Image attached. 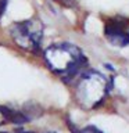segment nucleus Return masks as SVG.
<instances>
[{"label": "nucleus", "mask_w": 129, "mask_h": 133, "mask_svg": "<svg viewBox=\"0 0 129 133\" xmlns=\"http://www.w3.org/2000/svg\"><path fill=\"white\" fill-rule=\"evenodd\" d=\"M44 60L49 68L62 76H71L85 61L82 51L74 44H53L46 49Z\"/></svg>", "instance_id": "f257e3e1"}, {"label": "nucleus", "mask_w": 129, "mask_h": 133, "mask_svg": "<svg viewBox=\"0 0 129 133\" xmlns=\"http://www.w3.org/2000/svg\"><path fill=\"white\" fill-rule=\"evenodd\" d=\"M108 93V81L103 74L90 71L78 82L76 100L85 110H93L100 105Z\"/></svg>", "instance_id": "f03ea898"}, {"label": "nucleus", "mask_w": 129, "mask_h": 133, "mask_svg": "<svg viewBox=\"0 0 129 133\" xmlns=\"http://www.w3.org/2000/svg\"><path fill=\"white\" fill-rule=\"evenodd\" d=\"M10 35L18 47L27 51H36L43 37V25L37 19L20 21L10 26Z\"/></svg>", "instance_id": "7ed1b4c3"}, {"label": "nucleus", "mask_w": 129, "mask_h": 133, "mask_svg": "<svg viewBox=\"0 0 129 133\" xmlns=\"http://www.w3.org/2000/svg\"><path fill=\"white\" fill-rule=\"evenodd\" d=\"M106 36L112 44L119 47L129 44V31L121 21H111L106 25Z\"/></svg>", "instance_id": "20e7f679"}, {"label": "nucleus", "mask_w": 129, "mask_h": 133, "mask_svg": "<svg viewBox=\"0 0 129 133\" xmlns=\"http://www.w3.org/2000/svg\"><path fill=\"white\" fill-rule=\"evenodd\" d=\"M7 119H10V112L7 110H4V108L0 107V125L4 123Z\"/></svg>", "instance_id": "39448f33"}, {"label": "nucleus", "mask_w": 129, "mask_h": 133, "mask_svg": "<svg viewBox=\"0 0 129 133\" xmlns=\"http://www.w3.org/2000/svg\"><path fill=\"white\" fill-rule=\"evenodd\" d=\"M82 133H101L100 130H97L96 128H92V126H89V128H86L85 130H83Z\"/></svg>", "instance_id": "423d86ee"}, {"label": "nucleus", "mask_w": 129, "mask_h": 133, "mask_svg": "<svg viewBox=\"0 0 129 133\" xmlns=\"http://www.w3.org/2000/svg\"><path fill=\"white\" fill-rule=\"evenodd\" d=\"M7 4V0H0V15L4 12V7H6Z\"/></svg>", "instance_id": "0eeeda50"}, {"label": "nucleus", "mask_w": 129, "mask_h": 133, "mask_svg": "<svg viewBox=\"0 0 129 133\" xmlns=\"http://www.w3.org/2000/svg\"><path fill=\"white\" fill-rule=\"evenodd\" d=\"M20 133H33V132H20Z\"/></svg>", "instance_id": "6e6552de"}, {"label": "nucleus", "mask_w": 129, "mask_h": 133, "mask_svg": "<svg viewBox=\"0 0 129 133\" xmlns=\"http://www.w3.org/2000/svg\"><path fill=\"white\" fill-rule=\"evenodd\" d=\"M50 133H53V132H50Z\"/></svg>", "instance_id": "1a4fd4ad"}]
</instances>
